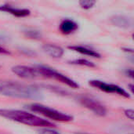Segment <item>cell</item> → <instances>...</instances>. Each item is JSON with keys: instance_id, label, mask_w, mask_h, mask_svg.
<instances>
[{"instance_id": "obj_13", "label": "cell", "mask_w": 134, "mask_h": 134, "mask_svg": "<svg viewBox=\"0 0 134 134\" xmlns=\"http://www.w3.org/2000/svg\"><path fill=\"white\" fill-rule=\"evenodd\" d=\"M69 63L71 64H74V65H79V66H84V67H89V68L95 67V64L93 62H91L86 59H82V58L71 60V61H69Z\"/></svg>"}, {"instance_id": "obj_8", "label": "cell", "mask_w": 134, "mask_h": 134, "mask_svg": "<svg viewBox=\"0 0 134 134\" xmlns=\"http://www.w3.org/2000/svg\"><path fill=\"white\" fill-rule=\"evenodd\" d=\"M0 11L10 13L16 17H25L31 14V11L27 9L16 8L13 5H8V4L0 5Z\"/></svg>"}, {"instance_id": "obj_1", "label": "cell", "mask_w": 134, "mask_h": 134, "mask_svg": "<svg viewBox=\"0 0 134 134\" xmlns=\"http://www.w3.org/2000/svg\"><path fill=\"white\" fill-rule=\"evenodd\" d=\"M0 95L18 99H38L42 94L38 87L35 86L0 80Z\"/></svg>"}, {"instance_id": "obj_3", "label": "cell", "mask_w": 134, "mask_h": 134, "mask_svg": "<svg viewBox=\"0 0 134 134\" xmlns=\"http://www.w3.org/2000/svg\"><path fill=\"white\" fill-rule=\"evenodd\" d=\"M27 108L33 112L38 113L44 117L53 121L60 122H68L73 120V117L66 113L61 112L56 109L51 108L48 106L38 103H33L27 105Z\"/></svg>"}, {"instance_id": "obj_11", "label": "cell", "mask_w": 134, "mask_h": 134, "mask_svg": "<svg viewBox=\"0 0 134 134\" xmlns=\"http://www.w3.org/2000/svg\"><path fill=\"white\" fill-rule=\"evenodd\" d=\"M111 23L121 28H130L132 26V20L124 15H115L111 19Z\"/></svg>"}, {"instance_id": "obj_6", "label": "cell", "mask_w": 134, "mask_h": 134, "mask_svg": "<svg viewBox=\"0 0 134 134\" xmlns=\"http://www.w3.org/2000/svg\"><path fill=\"white\" fill-rule=\"evenodd\" d=\"M90 86H91L93 88H96L102 92L108 93H114L119 95L121 97H123L125 98H130V95L128 92H126L123 88L121 86L111 84V83H107L100 80H91L89 82Z\"/></svg>"}, {"instance_id": "obj_19", "label": "cell", "mask_w": 134, "mask_h": 134, "mask_svg": "<svg viewBox=\"0 0 134 134\" xmlns=\"http://www.w3.org/2000/svg\"><path fill=\"white\" fill-rule=\"evenodd\" d=\"M0 53H1V54H8L9 52H8V50H6V49H4L3 47L0 46Z\"/></svg>"}, {"instance_id": "obj_9", "label": "cell", "mask_w": 134, "mask_h": 134, "mask_svg": "<svg viewBox=\"0 0 134 134\" xmlns=\"http://www.w3.org/2000/svg\"><path fill=\"white\" fill-rule=\"evenodd\" d=\"M59 29L64 35H71L79 29V24L71 19H64L60 22Z\"/></svg>"}, {"instance_id": "obj_17", "label": "cell", "mask_w": 134, "mask_h": 134, "mask_svg": "<svg viewBox=\"0 0 134 134\" xmlns=\"http://www.w3.org/2000/svg\"><path fill=\"white\" fill-rule=\"evenodd\" d=\"M125 115L126 116V118H128L129 119H130V120H133L134 119V111L133 109H131V108H130V109H126V111H125Z\"/></svg>"}, {"instance_id": "obj_2", "label": "cell", "mask_w": 134, "mask_h": 134, "mask_svg": "<svg viewBox=\"0 0 134 134\" xmlns=\"http://www.w3.org/2000/svg\"><path fill=\"white\" fill-rule=\"evenodd\" d=\"M0 117L29 126L40 128H50L54 126L53 122L40 118L36 115L21 110L0 108Z\"/></svg>"}, {"instance_id": "obj_10", "label": "cell", "mask_w": 134, "mask_h": 134, "mask_svg": "<svg viewBox=\"0 0 134 134\" xmlns=\"http://www.w3.org/2000/svg\"><path fill=\"white\" fill-rule=\"evenodd\" d=\"M42 49L47 55L53 58H60L64 53V49L55 44H44Z\"/></svg>"}, {"instance_id": "obj_5", "label": "cell", "mask_w": 134, "mask_h": 134, "mask_svg": "<svg viewBox=\"0 0 134 134\" xmlns=\"http://www.w3.org/2000/svg\"><path fill=\"white\" fill-rule=\"evenodd\" d=\"M78 100L84 108L93 111L95 115L101 117L107 115V109L105 106L96 98L88 95H82L79 97Z\"/></svg>"}, {"instance_id": "obj_18", "label": "cell", "mask_w": 134, "mask_h": 134, "mask_svg": "<svg viewBox=\"0 0 134 134\" xmlns=\"http://www.w3.org/2000/svg\"><path fill=\"white\" fill-rule=\"evenodd\" d=\"M126 74L127 75V76H129V77H130V78H133V70L132 69H128L126 71Z\"/></svg>"}, {"instance_id": "obj_21", "label": "cell", "mask_w": 134, "mask_h": 134, "mask_svg": "<svg viewBox=\"0 0 134 134\" xmlns=\"http://www.w3.org/2000/svg\"><path fill=\"white\" fill-rule=\"evenodd\" d=\"M77 134H90V133H77Z\"/></svg>"}, {"instance_id": "obj_7", "label": "cell", "mask_w": 134, "mask_h": 134, "mask_svg": "<svg viewBox=\"0 0 134 134\" xmlns=\"http://www.w3.org/2000/svg\"><path fill=\"white\" fill-rule=\"evenodd\" d=\"M12 71L18 77L24 79H34L39 78L36 66L16 65L12 68Z\"/></svg>"}, {"instance_id": "obj_4", "label": "cell", "mask_w": 134, "mask_h": 134, "mask_svg": "<svg viewBox=\"0 0 134 134\" xmlns=\"http://www.w3.org/2000/svg\"><path fill=\"white\" fill-rule=\"evenodd\" d=\"M36 68L38 69L39 78L53 79L61 83H64L73 89H77L79 87V85L75 81L52 68L45 65H36Z\"/></svg>"}, {"instance_id": "obj_16", "label": "cell", "mask_w": 134, "mask_h": 134, "mask_svg": "<svg viewBox=\"0 0 134 134\" xmlns=\"http://www.w3.org/2000/svg\"><path fill=\"white\" fill-rule=\"evenodd\" d=\"M38 134H60L59 132L51 129V128H41L38 132Z\"/></svg>"}, {"instance_id": "obj_14", "label": "cell", "mask_w": 134, "mask_h": 134, "mask_svg": "<svg viewBox=\"0 0 134 134\" xmlns=\"http://www.w3.org/2000/svg\"><path fill=\"white\" fill-rule=\"evenodd\" d=\"M24 32H25L26 36H27L30 38L39 39L42 37L41 32L39 31H37V30H35V29H27Z\"/></svg>"}, {"instance_id": "obj_15", "label": "cell", "mask_w": 134, "mask_h": 134, "mask_svg": "<svg viewBox=\"0 0 134 134\" xmlns=\"http://www.w3.org/2000/svg\"><path fill=\"white\" fill-rule=\"evenodd\" d=\"M79 5L84 9H90L91 8H93L94 6V5L97 3L96 1H90V0H82V1H80L79 2Z\"/></svg>"}, {"instance_id": "obj_20", "label": "cell", "mask_w": 134, "mask_h": 134, "mask_svg": "<svg viewBox=\"0 0 134 134\" xmlns=\"http://www.w3.org/2000/svg\"><path fill=\"white\" fill-rule=\"evenodd\" d=\"M133 85H130V90H131V92L133 93Z\"/></svg>"}, {"instance_id": "obj_12", "label": "cell", "mask_w": 134, "mask_h": 134, "mask_svg": "<svg viewBox=\"0 0 134 134\" xmlns=\"http://www.w3.org/2000/svg\"><path fill=\"white\" fill-rule=\"evenodd\" d=\"M68 48L71 50H74L77 53H79L82 55H86L88 57H94V58H100V54L92 49H90L86 46H68Z\"/></svg>"}]
</instances>
